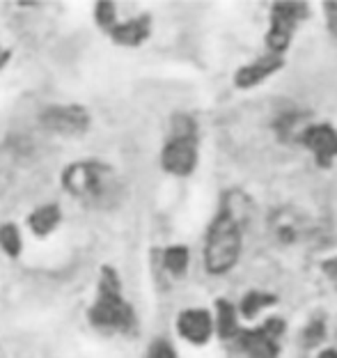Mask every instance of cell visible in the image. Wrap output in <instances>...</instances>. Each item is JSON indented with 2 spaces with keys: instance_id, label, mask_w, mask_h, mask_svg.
I'll return each instance as SVG.
<instances>
[{
  "instance_id": "obj_1",
  "label": "cell",
  "mask_w": 337,
  "mask_h": 358,
  "mask_svg": "<svg viewBox=\"0 0 337 358\" xmlns=\"http://www.w3.org/2000/svg\"><path fill=\"white\" fill-rule=\"evenodd\" d=\"M243 248V221L232 202H225L209 225L204 241V266L211 275L232 271Z\"/></svg>"
},
{
  "instance_id": "obj_2",
  "label": "cell",
  "mask_w": 337,
  "mask_h": 358,
  "mask_svg": "<svg viewBox=\"0 0 337 358\" xmlns=\"http://www.w3.org/2000/svg\"><path fill=\"white\" fill-rule=\"evenodd\" d=\"M89 322L103 331H129L134 327V308H131L113 268H103L101 282H99V296L89 308Z\"/></svg>"
},
{
  "instance_id": "obj_3",
  "label": "cell",
  "mask_w": 337,
  "mask_h": 358,
  "mask_svg": "<svg viewBox=\"0 0 337 358\" xmlns=\"http://www.w3.org/2000/svg\"><path fill=\"white\" fill-rule=\"evenodd\" d=\"M161 166L170 175L186 177L197 166V136L191 117H177L170 141L161 152Z\"/></svg>"
},
{
  "instance_id": "obj_4",
  "label": "cell",
  "mask_w": 337,
  "mask_h": 358,
  "mask_svg": "<svg viewBox=\"0 0 337 358\" xmlns=\"http://www.w3.org/2000/svg\"><path fill=\"white\" fill-rule=\"evenodd\" d=\"M62 184L73 198L99 200L110 186V170L96 161H80V164H71L64 170Z\"/></svg>"
},
{
  "instance_id": "obj_5",
  "label": "cell",
  "mask_w": 337,
  "mask_h": 358,
  "mask_svg": "<svg viewBox=\"0 0 337 358\" xmlns=\"http://www.w3.org/2000/svg\"><path fill=\"white\" fill-rule=\"evenodd\" d=\"M310 14V5L306 3H278L271 7V26L266 32L268 53L282 55L289 48L294 32L301 21Z\"/></svg>"
},
{
  "instance_id": "obj_6",
  "label": "cell",
  "mask_w": 337,
  "mask_h": 358,
  "mask_svg": "<svg viewBox=\"0 0 337 358\" xmlns=\"http://www.w3.org/2000/svg\"><path fill=\"white\" fill-rule=\"evenodd\" d=\"M285 331V322L278 320V317H271L261 327L241 331L236 338H239V345L248 358H278L280 356Z\"/></svg>"
},
{
  "instance_id": "obj_7",
  "label": "cell",
  "mask_w": 337,
  "mask_h": 358,
  "mask_svg": "<svg viewBox=\"0 0 337 358\" xmlns=\"http://www.w3.org/2000/svg\"><path fill=\"white\" fill-rule=\"evenodd\" d=\"M299 143L315 157L319 168H331L337 159V129L333 124H308Z\"/></svg>"
},
{
  "instance_id": "obj_8",
  "label": "cell",
  "mask_w": 337,
  "mask_h": 358,
  "mask_svg": "<svg viewBox=\"0 0 337 358\" xmlns=\"http://www.w3.org/2000/svg\"><path fill=\"white\" fill-rule=\"evenodd\" d=\"M42 122L46 129H51L55 134H83L87 124H89V117L83 108L78 106H55V108H46V113L42 115Z\"/></svg>"
},
{
  "instance_id": "obj_9",
  "label": "cell",
  "mask_w": 337,
  "mask_h": 358,
  "mask_svg": "<svg viewBox=\"0 0 337 358\" xmlns=\"http://www.w3.org/2000/svg\"><path fill=\"white\" fill-rule=\"evenodd\" d=\"M282 67H285L282 55L266 53V55H261V58H257V60L243 64V67L234 74V83H236V87L248 90V87L264 83L266 78H271L275 71H280Z\"/></svg>"
},
{
  "instance_id": "obj_10",
  "label": "cell",
  "mask_w": 337,
  "mask_h": 358,
  "mask_svg": "<svg viewBox=\"0 0 337 358\" xmlns=\"http://www.w3.org/2000/svg\"><path fill=\"white\" fill-rule=\"evenodd\" d=\"M177 329L191 345H204L213 336V317L204 308H188L179 315Z\"/></svg>"
},
{
  "instance_id": "obj_11",
  "label": "cell",
  "mask_w": 337,
  "mask_h": 358,
  "mask_svg": "<svg viewBox=\"0 0 337 358\" xmlns=\"http://www.w3.org/2000/svg\"><path fill=\"white\" fill-rule=\"evenodd\" d=\"M271 230H273L275 239L280 243H296L301 241L303 232H308V223L294 209L285 207L280 211H275V216L271 218Z\"/></svg>"
},
{
  "instance_id": "obj_12",
  "label": "cell",
  "mask_w": 337,
  "mask_h": 358,
  "mask_svg": "<svg viewBox=\"0 0 337 358\" xmlns=\"http://www.w3.org/2000/svg\"><path fill=\"white\" fill-rule=\"evenodd\" d=\"M110 37L122 46H138L143 44L152 32V21L150 16H136V19L124 21V23H115V26L108 30Z\"/></svg>"
},
{
  "instance_id": "obj_13",
  "label": "cell",
  "mask_w": 337,
  "mask_h": 358,
  "mask_svg": "<svg viewBox=\"0 0 337 358\" xmlns=\"http://www.w3.org/2000/svg\"><path fill=\"white\" fill-rule=\"evenodd\" d=\"M216 331L223 340H232L241 333L239 320H236V308L229 301H218L216 303Z\"/></svg>"
},
{
  "instance_id": "obj_14",
  "label": "cell",
  "mask_w": 337,
  "mask_h": 358,
  "mask_svg": "<svg viewBox=\"0 0 337 358\" xmlns=\"http://www.w3.org/2000/svg\"><path fill=\"white\" fill-rule=\"evenodd\" d=\"M57 223H60V209H57L55 205H44V207H39L30 214V227L37 237H46V234H51L57 227Z\"/></svg>"
},
{
  "instance_id": "obj_15",
  "label": "cell",
  "mask_w": 337,
  "mask_h": 358,
  "mask_svg": "<svg viewBox=\"0 0 337 358\" xmlns=\"http://www.w3.org/2000/svg\"><path fill=\"white\" fill-rule=\"evenodd\" d=\"M275 296L273 294H268V292H248V294L243 296L241 301V315L243 317H254L259 310H264V308L268 306H273L275 303Z\"/></svg>"
},
{
  "instance_id": "obj_16",
  "label": "cell",
  "mask_w": 337,
  "mask_h": 358,
  "mask_svg": "<svg viewBox=\"0 0 337 358\" xmlns=\"http://www.w3.org/2000/svg\"><path fill=\"white\" fill-rule=\"evenodd\" d=\"M163 264L170 273L182 275L188 268V248L186 246H170L166 253H163Z\"/></svg>"
},
{
  "instance_id": "obj_17",
  "label": "cell",
  "mask_w": 337,
  "mask_h": 358,
  "mask_svg": "<svg viewBox=\"0 0 337 358\" xmlns=\"http://www.w3.org/2000/svg\"><path fill=\"white\" fill-rule=\"evenodd\" d=\"M0 248L10 257H16L21 253V234L16 225H3L0 227Z\"/></svg>"
},
{
  "instance_id": "obj_18",
  "label": "cell",
  "mask_w": 337,
  "mask_h": 358,
  "mask_svg": "<svg viewBox=\"0 0 337 358\" xmlns=\"http://www.w3.org/2000/svg\"><path fill=\"white\" fill-rule=\"evenodd\" d=\"M326 338V320H312L301 333V343L306 347H319Z\"/></svg>"
},
{
  "instance_id": "obj_19",
  "label": "cell",
  "mask_w": 337,
  "mask_h": 358,
  "mask_svg": "<svg viewBox=\"0 0 337 358\" xmlns=\"http://www.w3.org/2000/svg\"><path fill=\"white\" fill-rule=\"evenodd\" d=\"M94 14H96V23L106 30H110L115 23H117L115 21V5H110V3H99Z\"/></svg>"
},
{
  "instance_id": "obj_20",
  "label": "cell",
  "mask_w": 337,
  "mask_h": 358,
  "mask_svg": "<svg viewBox=\"0 0 337 358\" xmlns=\"http://www.w3.org/2000/svg\"><path fill=\"white\" fill-rule=\"evenodd\" d=\"M145 358H179V356H177L175 349H172L170 343H166V340H156Z\"/></svg>"
},
{
  "instance_id": "obj_21",
  "label": "cell",
  "mask_w": 337,
  "mask_h": 358,
  "mask_svg": "<svg viewBox=\"0 0 337 358\" xmlns=\"http://www.w3.org/2000/svg\"><path fill=\"white\" fill-rule=\"evenodd\" d=\"M324 12H326V26L331 30V35L337 39V3H326Z\"/></svg>"
},
{
  "instance_id": "obj_22",
  "label": "cell",
  "mask_w": 337,
  "mask_h": 358,
  "mask_svg": "<svg viewBox=\"0 0 337 358\" xmlns=\"http://www.w3.org/2000/svg\"><path fill=\"white\" fill-rule=\"evenodd\" d=\"M322 271L328 280H331V285L337 289V255L331 257V259H326V262H322Z\"/></svg>"
},
{
  "instance_id": "obj_23",
  "label": "cell",
  "mask_w": 337,
  "mask_h": 358,
  "mask_svg": "<svg viewBox=\"0 0 337 358\" xmlns=\"http://www.w3.org/2000/svg\"><path fill=\"white\" fill-rule=\"evenodd\" d=\"M317 358H337V352H335V349H324V352L319 354Z\"/></svg>"
},
{
  "instance_id": "obj_24",
  "label": "cell",
  "mask_w": 337,
  "mask_h": 358,
  "mask_svg": "<svg viewBox=\"0 0 337 358\" xmlns=\"http://www.w3.org/2000/svg\"><path fill=\"white\" fill-rule=\"evenodd\" d=\"M7 58H10V53L7 51H3V48H0V69L5 67V62H7Z\"/></svg>"
}]
</instances>
